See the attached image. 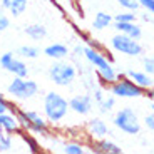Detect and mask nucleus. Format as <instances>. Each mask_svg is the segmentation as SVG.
I'll list each match as a JSON object with an SVG mask.
<instances>
[{"label": "nucleus", "instance_id": "35", "mask_svg": "<svg viewBox=\"0 0 154 154\" xmlns=\"http://www.w3.org/2000/svg\"><path fill=\"white\" fill-rule=\"evenodd\" d=\"M146 14H147V12H146ZM143 20H144V22H154V19L151 17V14H147V15H143Z\"/></svg>", "mask_w": 154, "mask_h": 154}, {"label": "nucleus", "instance_id": "28", "mask_svg": "<svg viewBox=\"0 0 154 154\" xmlns=\"http://www.w3.org/2000/svg\"><path fill=\"white\" fill-rule=\"evenodd\" d=\"M124 10H131V12H136L139 8V2L137 0H116Z\"/></svg>", "mask_w": 154, "mask_h": 154}, {"label": "nucleus", "instance_id": "18", "mask_svg": "<svg viewBox=\"0 0 154 154\" xmlns=\"http://www.w3.org/2000/svg\"><path fill=\"white\" fill-rule=\"evenodd\" d=\"M19 136L22 137L23 144L27 146V151L30 154H44V152H45L44 147H42V144H40V141L37 139V136H35V134L27 132V131H22Z\"/></svg>", "mask_w": 154, "mask_h": 154}, {"label": "nucleus", "instance_id": "20", "mask_svg": "<svg viewBox=\"0 0 154 154\" xmlns=\"http://www.w3.org/2000/svg\"><path fill=\"white\" fill-rule=\"evenodd\" d=\"M25 35L30 37L32 40H44L47 37V27L44 23H30L25 27Z\"/></svg>", "mask_w": 154, "mask_h": 154}, {"label": "nucleus", "instance_id": "12", "mask_svg": "<svg viewBox=\"0 0 154 154\" xmlns=\"http://www.w3.org/2000/svg\"><path fill=\"white\" fill-rule=\"evenodd\" d=\"M85 132L89 139H104L109 136V126L100 117H92L85 124Z\"/></svg>", "mask_w": 154, "mask_h": 154}, {"label": "nucleus", "instance_id": "7", "mask_svg": "<svg viewBox=\"0 0 154 154\" xmlns=\"http://www.w3.org/2000/svg\"><path fill=\"white\" fill-rule=\"evenodd\" d=\"M7 94H10V97H14V99L20 100L32 99L38 94V84L27 77H14L7 85Z\"/></svg>", "mask_w": 154, "mask_h": 154}, {"label": "nucleus", "instance_id": "6", "mask_svg": "<svg viewBox=\"0 0 154 154\" xmlns=\"http://www.w3.org/2000/svg\"><path fill=\"white\" fill-rule=\"evenodd\" d=\"M49 77L59 87L70 85L77 77V69L74 64L67 60H54V64L49 67Z\"/></svg>", "mask_w": 154, "mask_h": 154}, {"label": "nucleus", "instance_id": "31", "mask_svg": "<svg viewBox=\"0 0 154 154\" xmlns=\"http://www.w3.org/2000/svg\"><path fill=\"white\" fill-rule=\"evenodd\" d=\"M139 2V7H143L147 14L154 15V0H137Z\"/></svg>", "mask_w": 154, "mask_h": 154}, {"label": "nucleus", "instance_id": "34", "mask_svg": "<svg viewBox=\"0 0 154 154\" xmlns=\"http://www.w3.org/2000/svg\"><path fill=\"white\" fill-rule=\"evenodd\" d=\"M144 96H146L147 99L151 100V104H154V85H152V87H149V89H147Z\"/></svg>", "mask_w": 154, "mask_h": 154}, {"label": "nucleus", "instance_id": "4", "mask_svg": "<svg viewBox=\"0 0 154 154\" xmlns=\"http://www.w3.org/2000/svg\"><path fill=\"white\" fill-rule=\"evenodd\" d=\"M109 94L116 99H137L146 94L144 89L136 85L126 74H117V79L109 85Z\"/></svg>", "mask_w": 154, "mask_h": 154}, {"label": "nucleus", "instance_id": "21", "mask_svg": "<svg viewBox=\"0 0 154 154\" xmlns=\"http://www.w3.org/2000/svg\"><path fill=\"white\" fill-rule=\"evenodd\" d=\"M87 144L81 143V141H75V139H70V141H66L62 144V152L64 154H84Z\"/></svg>", "mask_w": 154, "mask_h": 154}, {"label": "nucleus", "instance_id": "29", "mask_svg": "<svg viewBox=\"0 0 154 154\" xmlns=\"http://www.w3.org/2000/svg\"><path fill=\"white\" fill-rule=\"evenodd\" d=\"M8 27H10V17L4 8L0 7V32H5Z\"/></svg>", "mask_w": 154, "mask_h": 154}, {"label": "nucleus", "instance_id": "26", "mask_svg": "<svg viewBox=\"0 0 154 154\" xmlns=\"http://www.w3.org/2000/svg\"><path fill=\"white\" fill-rule=\"evenodd\" d=\"M15 109H17V104H15V102L8 100L7 97L4 96V94L0 92V114H2V112H14Z\"/></svg>", "mask_w": 154, "mask_h": 154}, {"label": "nucleus", "instance_id": "37", "mask_svg": "<svg viewBox=\"0 0 154 154\" xmlns=\"http://www.w3.org/2000/svg\"><path fill=\"white\" fill-rule=\"evenodd\" d=\"M151 111H152V112H154V104H151Z\"/></svg>", "mask_w": 154, "mask_h": 154}, {"label": "nucleus", "instance_id": "19", "mask_svg": "<svg viewBox=\"0 0 154 154\" xmlns=\"http://www.w3.org/2000/svg\"><path fill=\"white\" fill-rule=\"evenodd\" d=\"M114 22V17H111V14H106V12H97L94 15V20H92V29L97 32L100 30H106L109 29Z\"/></svg>", "mask_w": 154, "mask_h": 154}, {"label": "nucleus", "instance_id": "27", "mask_svg": "<svg viewBox=\"0 0 154 154\" xmlns=\"http://www.w3.org/2000/svg\"><path fill=\"white\" fill-rule=\"evenodd\" d=\"M72 29H74V32H75V35H77L79 38H81V40L85 44V45H87V44H89V42H91V40L94 38V37H92V34H91L89 30H84V29H79L77 25H72Z\"/></svg>", "mask_w": 154, "mask_h": 154}, {"label": "nucleus", "instance_id": "36", "mask_svg": "<svg viewBox=\"0 0 154 154\" xmlns=\"http://www.w3.org/2000/svg\"><path fill=\"white\" fill-rule=\"evenodd\" d=\"M52 2H55V4H67L70 0H52Z\"/></svg>", "mask_w": 154, "mask_h": 154}, {"label": "nucleus", "instance_id": "33", "mask_svg": "<svg viewBox=\"0 0 154 154\" xmlns=\"http://www.w3.org/2000/svg\"><path fill=\"white\" fill-rule=\"evenodd\" d=\"M144 126H146V129L154 132V112L152 111L149 114H146V117H144Z\"/></svg>", "mask_w": 154, "mask_h": 154}, {"label": "nucleus", "instance_id": "1", "mask_svg": "<svg viewBox=\"0 0 154 154\" xmlns=\"http://www.w3.org/2000/svg\"><path fill=\"white\" fill-rule=\"evenodd\" d=\"M84 59L96 70V77H97V82L100 84V87L107 89L117 79V72H116L114 66H112V57L109 55V52L96 50L92 47L85 45L84 47Z\"/></svg>", "mask_w": 154, "mask_h": 154}, {"label": "nucleus", "instance_id": "10", "mask_svg": "<svg viewBox=\"0 0 154 154\" xmlns=\"http://www.w3.org/2000/svg\"><path fill=\"white\" fill-rule=\"evenodd\" d=\"M87 147L92 154H124L122 147L116 144L114 141L104 137V139H89Z\"/></svg>", "mask_w": 154, "mask_h": 154}, {"label": "nucleus", "instance_id": "15", "mask_svg": "<svg viewBox=\"0 0 154 154\" xmlns=\"http://www.w3.org/2000/svg\"><path fill=\"white\" fill-rule=\"evenodd\" d=\"M44 54L49 59H52V60H64V59L70 54V50L66 44L55 42V44H49V45L44 49Z\"/></svg>", "mask_w": 154, "mask_h": 154}, {"label": "nucleus", "instance_id": "3", "mask_svg": "<svg viewBox=\"0 0 154 154\" xmlns=\"http://www.w3.org/2000/svg\"><path fill=\"white\" fill-rule=\"evenodd\" d=\"M17 121H19L22 131L32 132L35 136H49L52 131V126L49 124V121L44 117V114L37 111H30V109H22L17 106V109L14 111Z\"/></svg>", "mask_w": 154, "mask_h": 154}, {"label": "nucleus", "instance_id": "39", "mask_svg": "<svg viewBox=\"0 0 154 154\" xmlns=\"http://www.w3.org/2000/svg\"><path fill=\"white\" fill-rule=\"evenodd\" d=\"M44 154H52V152H44Z\"/></svg>", "mask_w": 154, "mask_h": 154}, {"label": "nucleus", "instance_id": "30", "mask_svg": "<svg viewBox=\"0 0 154 154\" xmlns=\"http://www.w3.org/2000/svg\"><path fill=\"white\" fill-rule=\"evenodd\" d=\"M143 67H144V72L152 77L154 75V57H144Z\"/></svg>", "mask_w": 154, "mask_h": 154}, {"label": "nucleus", "instance_id": "2", "mask_svg": "<svg viewBox=\"0 0 154 154\" xmlns=\"http://www.w3.org/2000/svg\"><path fill=\"white\" fill-rule=\"evenodd\" d=\"M69 100L62 94L50 91L44 96V102H42V114L50 126H59L66 121L67 114H69Z\"/></svg>", "mask_w": 154, "mask_h": 154}, {"label": "nucleus", "instance_id": "16", "mask_svg": "<svg viewBox=\"0 0 154 154\" xmlns=\"http://www.w3.org/2000/svg\"><path fill=\"white\" fill-rule=\"evenodd\" d=\"M0 7L14 17H20L27 10V0H0Z\"/></svg>", "mask_w": 154, "mask_h": 154}, {"label": "nucleus", "instance_id": "32", "mask_svg": "<svg viewBox=\"0 0 154 154\" xmlns=\"http://www.w3.org/2000/svg\"><path fill=\"white\" fill-rule=\"evenodd\" d=\"M91 96H92L94 102H96V104H99L100 100H102V99L106 97V91H104V87H97V89H94Z\"/></svg>", "mask_w": 154, "mask_h": 154}, {"label": "nucleus", "instance_id": "24", "mask_svg": "<svg viewBox=\"0 0 154 154\" xmlns=\"http://www.w3.org/2000/svg\"><path fill=\"white\" fill-rule=\"evenodd\" d=\"M12 146H14V137H12V134H7V132L0 131V152L10 151Z\"/></svg>", "mask_w": 154, "mask_h": 154}, {"label": "nucleus", "instance_id": "17", "mask_svg": "<svg viewBox=\"0 0 154 154\" xmlns=\"http://www.w3.org/2000/svg\"><path fill=\"white\" fill-rule=\"evenodd\" d=\"M126 75L129 77L136 85H139L141 89H144V91H147L149 87H152V85H154L152 77H151L149 74H146L144 70H127Z\"/></svg>", "mask_w": 154, "mask_h": 154}, {"label": "nucleus", "instance_id": "8", "mask_svg": "<svg viewBox=\"0 0 154 154\" xmlns=\"http://www.w3.org/2000/svg\"><path fill=\"white\" fill-rule=\"evenodd\" d=\"M109 45L116 54H122L127 55V57H137V55L143 54V45H141L139 40L127 37L124 34H119V32H116L111 37Z\"/></svg>", "mask_w": 154, "mask_h": 154}, {"label": "nucleus", "instance_id": "9", "mask_svg": "<svg viewBox=\"0 0 154 154\" xmlns=\"http://www.w3.org/2000/svg\"><path fill=\"white\" fill-rule=\"evenodd\" d=\"M0 67L10 72L14 77H27L29 74V66L25 64V60L17 57L14 52H5L0 55Z\"/></svg>", "mask_w": 154, "mask_h": 154}, {"label": "nucleus", "instance_id": "13", "mask_svg": "<svg viewBox=\"0 0 154 154\" xmlns=\"http://www.w3.org/2000/svg\"><path fill=\"white\" fill-rule=\"evenodd\" d=\"M0 131L12 134V136L22 132V127H20V124L14 112H2L0 114Z\"/></svg>", "mask_w": 154, "mask_h": 154}, {"label": "nucleus", "instance_id": "22", "mask_svg": "<svg viewBox=\"0 0 154 154\" xmlns=\"http://www.w3.org/2000/svg\"><path fill=\"white\" fill-rule=\"evenodd\" d=\"M17 54L20 55V59H27L29 60V59H37L40 55V50L35 45H22Z\"/></svg>", "mask_w": 154, "mask_h": 154}, {"label": "nucleus", "instance_id": "14", "mask_svg": "<svg viewBox=\"0 0 154 154\" xmlns=\"http://www.w3.org/2000/svg\"><path fill=\"white\" fill-rule=\"evenodd\" d=\"M114 29H116V32L124 34L131 38H136V40H139L143 37V29L136 22H114Z\"/></svg>", "mask_w": 154, "mask_h": 154}, {"label": "nucleus", "instance_id": "38", "mask_svg": "<svg viewBox=\"0 0 154 154\" xmlns=\"http://www.w3.org/2000/svg\"><path fill=\"white\" fill-rule=\"evenodd\" d=\"M84 154H92V152H91V151H85V152Z\"/></svg>", "mask_w": 154, "mask_h": 154}, {"label": "nucleus", "instance_id": "23", "mask_svg": "<svg viewBox=\"0 0 154 154\" xmlns=\"http://www.w3.org/2000/svg\"><path fill=\"white\" fill-rule=\"evenodd\" d=\"M97 106H99V111L102 112V114H107V112H111L112 109L116 107V97L109 94V96H106Z\"/></svg>", "mask_w": 154, "mask_h": 154}, {"label": "nucleus", "instance_id": "25", "mask_svg": "<svg viewBox=\"0 0 154 154\" xmlns=\"http://www.w3.org/2000/svg\"><path fill=\"white\" fill-rule=\"evenodd\" d=\"M136 19H137V14H136V12L124 10V12H119V14H116L114 22H136Z\"/></svg>", "mask_w": 154, "mask_h": 154}, {"label": "nucleus", "instance_id": "11", "mask_svg": "<svg viewBox=\"0 0 154 154\" xmlns=\"http://www.w3.org/2000/svg\"><path fill=\"white\" fill-rule=\"evenodd\" d=\"M69 109L77 116H87L94 109V99L91 94H75L69 99Z\"/></svg>", "mask_w": 154, "mask_h": 154}, {"label": "nucleus", "instance_id": "5", "mask_svg": "<svg viewBox=\"0 0 154 154\" xmlns=\"http://www.w3.org/2000/svg\"><path fill=\"white\" fill-rule=\"evenodd\" d=\"M112 122H114V126L117 127L121 132L129 134V136L139 134V132H141V127H143L137 112L132 107H121L119 111H116Z\"/></svg>", "mask_w": 154, "mask_h": 154}]
</instances>
